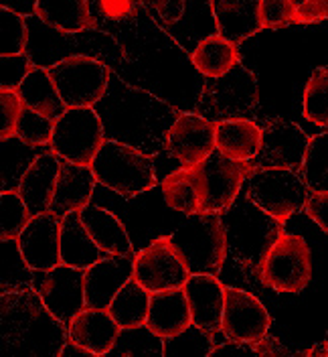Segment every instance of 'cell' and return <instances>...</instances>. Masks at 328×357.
Here are the masks:
<instances>
[{"label":"cell","mask_w":328,"mask_h":357,"mask_svg":"<svg viewBox=\"0 0 328 357\" xmlns=\"http://www.w3.org/2000/svg\"><path fill=\"white\" fill-rule=\"evenodd\" d=\"M53 132H55V120L47 118L29 106H22L21 118L17 124V136L22 142L33 146H45L51 144Z\"/></svg>","instance_id":"obj_39"},{"label":"cell","mask_w":328,"mask_h":357,"mask_svg":"<svg viewBox=\"0 0 328 357\" xmlns=\"http://www.w3.org/2000/svg\"><path fill=\"white\" fill-rule=\"evenodd\" d=\"M306 357H328V347L327 343L322 341L320 345H316V347H312V349H308Z\"/></svg>","instance_id":"obj_51"},{"label":"cell","mask_w":328,"mask_h":357,"mask_svg":"<svg viewBox=\"0 0 328 357\" xmlns=\"http://www.w3.org/2000/svg\"><path fill=\"white\" fill-rule=\"evenodd\" d=\"M171 242L191 274H215L227 256V236L221 213H191L178 225Z\"/></svg>","instance_id":"obj_3"},{"label":"cell","mask_w":328,"mask_h":357,"mask_svg":"<svg viewBox=\"0 0 328 357\" xmlns=\"http://www.w3.org/2000/svg\"><path fill=\"white\" fill-rule=\"evenodd\" d=\"M292 2H294V4H296V6H298V8H300V6H302V4H304V2H306V0H292Z\"/></svg>","instance_id":"obj_52"},{"label":"cell","mask_w":328,"mask_h":357,"mask_svg":"<svg viewBox=\"0 0 328 357\" xmlns=\"http://www.w3.org/2000/svg\"><path fill=\"white\" fill-rule=\"evenodd\" d=\"M191 59L203 75L219 77L240 63V53L237 45L221 35H213L198 43L197 49L191 53Z\"/></svg>","instance_id":"obj_30"},{"label":"cell","mask_w":328,"mask_h":357,"mask_svg":"<svg viewBox=\"0 0 328 357\" xmlns=\"http://www.w3.org/2000/svg\"><path fill=\"white\" fill-rule=\"evenodd\" d=\"M104 142V122L93 112V106L67 108L55 122L51 151L69 162L91 167Z\"/></svg>","instance_id":"obj_9"},{"label":"cell","mask_w":328,"mask_h":357,"mask_svg":"<svg viewBox=\"0 0 328 357\" xmlns=\"http://www.w3.org/2000/svg\"><path fill=\"white\" fill-rule=\"evenodd\" d=\"M272 319L262 303L247 290L225 287V307L221 331L227 339L258 343L270 331Z\"/></svg>","instance_id":"obj_15"},{"label":"cell","mask_w":328,"mask_h":357,"mask_svg":"<svg viewBox=\"0 0 328 357\" xmlns=\"http://www.w3.org/2000/svg\"><path fill=\"white\" fill-rule=\"evenodd\" d=\"M33 272L37 270H33L24 260L19 240H2V276H0L2 292L37 289L39 282L33 278Z\"/></svg>","instance_id":"obj_33"},{"label":"cell","mask_w":328,"mask_h":357,"mask_svg":"<svg viewBox=\"0 0 328 357\" xmlns=\"http://www.w3.org/2000/svg\"><path fill=\"white\" fill-rule=\"evenodd\" d=\"M195 171L201 187L198 213H221L240 197L243 183L256 173V167L251 160H231L215 151L195 165Z\"/></svg>","instance_id":"obj_8"},{"label":"cell","mask_w":328,"mask_h":357,"mask_svg":"<svg viewBox=\"0 0 328 357\" xmlns=\"http://www.w3.org/2000/svg\"><path fill=\"white\" fill-rule=\"evenodd\" d=\"M148 309H150V292L132 276L114 296L108 311L118 321V325L124 329V327L146 325Z\"/></svg>","instance_id":"obj_29"},{"label":"cell","mask_w":328,"mask_h":357,"mask_svg":"<svg viewBox=\"0 0 328 357\" xmlns=\"http://www.w3.org/2000/svg\"><path fill=\"white\" fill-rule=\"evenodd\" d=\"M49 73L67 108L97 104L109 82V67L89 55H69L49 67Z\"/></svg>","instance_id":"obj_10"},{"label":"cell","mask_w":328,"mask_h":357,"mask_svg":"<svg viewBox=\"0 0 328 357\" xmlns=\"http://www.w3.org/2000/svg\"><path fill=\"white\" fill-rule=\"evenodd\" d=\"M24 106L43 114L51 120H59L67 112V104L59 96L57 86L47 67H35L19 88Z\"/></svg>","instance_id":"obj_28"},{"label":"cell","mask_w":328,"mask_h":357,"mask_svg":"<svg viewBox=\"0 0 328 357\" xmlns=\"http://www.w3.org/2000/svg\"><path fill=\"white\" fill-rule=\"evenodd\" d=\"M162 195L169 207L182 211L185 215L198 213L201 207V187L195 167H182L162 181Z\"/></svg>","instance_id":"obj_31"},{"label":"cell","mask_w":328,"mask_h":357,"mask_svg":"<svg viewBox=\"0 0 328 357\" xmlns=\"http://www.w3.org/2000/svg\"><path fill=\"white\" fill-rule=\"evenodd\" d=\"M61 171V156L39 155L19 181V193L33 215L49 211Z\"/></svg>","instance_id":"obj_21"},{"label":"cell","mask_w":328,"mask_h":357,"mask_svg":"<svg viewBox=\"0 0 328 357\" xmlns=\"http://www.w3.org/2000/svg\"><path fill=\"white\" fill-rule=\"evenodd\" d=\"M262 132L249 118L217 122V151L231 160H251L260 153Z\"/></svg>","instance_id":"obj_26"},{"label":"cell","mask_w":328,"mask_h":357,"mask_svg":"<svg viewBox=\"0 0 328 357\" xmlns=\"http://www.w3.org/2000/svg\"><path fill=\"white\" fill-rule=\"evenodd\" d=\"M144 4L160 17L164 24H175L187 10V0H144Z\"/></svg>","instance_id":"obj_43"},{"label":"cell","mask_w":328,"mask_h":357,"mask_svg":"<svg viewBox=\"0 0 328 357\" xmlns=\"http://www.w3.org/2000/svg\"><path fill=\"white\" fill-rule=\"evenodd\" d=\"M308 136L298 124L288 120H274L262 132V146L251 165L260 169H290L300 171L306 156Z\"/></svg>","instance_id":"obj_12"},{"label":"cell","mask_w":328,"mask_h":357,"mask_svg":"<svg viewBox=\"0 0 328 357\" xmlns=\"http://www.w3.org/2000/svg\"><path fill=\"white\" fill-rule=\"evenodd\" d=\"M0 4H2V8H8L24 19H29V17H37L39 0H0Z\"/></svg>","instance_id":"obj_49"},{"label":"cell","mask_w":328,"mask_h":357,"mask_svg":"<svg viewBox=\"0 0 328 357\" xmlns=\"http://www.w3.org/2000/svg\"><path fill=\"white\" fill-rule=\"evenodd\" d=\"M256 278L263 287L278 292H302L312 278V252L306 240L282 229L258 268Z\"/></svg>","instance_id":"obj_6"},{"label":"cell","mask_w":328,"mask_h":357,"mask_svg":"<svg viewBox=\"0 0 328 357\" xmlns=\"http://www.w3.org/2000/svg\"><path fill=\"white\" fill-rule=\"evenodd\" d=\"M233 356H258L256 347L251 343H243V341H235L229 339L221 345H215L209 357H233Z\"/></svg>","instance_id":"obj_48"},{"label":"cell","mask_w":328,"mask_h":357,"mask_svg":"<svg viewBox=\"0 0 328 357\" xmlns=\"http://www.w3.org/2000/svg\"><path fill=\"white\" fill-rule=\"evenodd\" d=\"M146 325L164 339L182 333L189 325H193V314L185 290L169 289L150 292Z\"/></svg>","instance_id":"obj_22"},{"label":"cell","mask_w":328,"mask_h":357,"mask_svg":"<svg viewBox=\"0 0 328 357\" xmlns=\"http://www.w3.org/2000/svg\"><path fill=\"white\" fill-rule=\"evenodd\" d=\"M37 17L47 26H53L65 35H77L86 29H95L88 0H39Z\"/></svg>","instance_id":"obj_27"},{"label":"cell","mask_w":328,"mask_h":357,"mask_svg":"<svg viewBox=\"0 0 328 357\" xmlns=\"http://www.w3.org/2000/svg\"><path fill=\"white\" fill-rule=\"evenodd\" d=\"M22 102L19 89H0V138L8 140L17 136V124L21 118Z\"/></svg>","instance_id":"obj_41"},{"label":"cell","mask_w":328,"mask_h":357,"mask_svg":"<svg viewBox=\"0 0 328 357\" xmlns=\"http://www.w3.org/2000/svg\"><path fill=\"white\" fill-rule=\"evenodd\" d=\"M221 222L227 236V250L243 270L256 276L263 258L282 234V222L272 218L247 195L237 197L225 211Z\"/></svg>","instance_id":"obj_2"},{"label":"cell","mask_w":328,"mask_h":357,"mask_svg":"<svg viewBox=\"0 0 328 357\" xmlns=\"http://www.w3.org/2000/svg\"><path fill=\"white\" fill-rule=\"evenodd\" d=\"M328 19V0H306L300 8L294 22H318Z\"/></svg>","instance_id":"obj_45"},{"label":"cell","mask_w":328,"mask_h":357,"mask_svg":"<svg viewBox=\"0 0 328 357\" xmlns=\"http://www.w3.org/2000/svg\"><path fill=\"white\" fill-rule=\"evenodd\" d=\"M136 256L108 254L86 270V303L89 309H109L114 296L134 276Z\"/></svg>","instance_id":"obj_17"},{"label":"cell","mask_w":328,"mask_h":357,"mask_svg":"<svg viewBox=\"0 0 328 357\" xmlns=\"http://www.w3.org/2000/svg\"><path fill=\"white\" fill-rule=\"evenodd\" d=\"M296 15H298V6L292 0H262L260 4L263 29H280L286 24H292Z\"/></svg>","instance_id":"obj_42"},{"label":"cell","mask_w":328,"mask_h":357,"mask_svg":"<svg viewBox=\"0 0 328 357\" xmlns=\"http://www.w3.org/2000/svg\"><path fill=\"white\" fill-rule=\"evenodd\" d=\"M31 218L33 213L29 211L19 189H6L0 193V240H17Z\"/></svg>","instance_id":"obj_35"},{"label":"cell","mask_w":328,"mask_h":357,"mask_svg":"<svg viewBox=\"0 0 328 357\" xmlns=\"http://www.w3.org/2000/svg\"><path fill=\"white\" fill-rule=\"evenodd\" d=\"M69 339L61 323L45 307L37 289L2 292L0 354L2 357H59Z\"/></svg>","instance_id":"obj_1"},{"label":"cell","mask_w":328,"mask_h":357,"mask_svg":"<svg viewBox=\"0 0 328 357\" xmlns=\"http://www.w3.org/2000/svg\"><path fill=\"white\" fill-rule=\"evenodd\" d=\"M79 215H81L84 225L88 227L89 236L93 238V242L104 252L116 254V256H134L128 231H126L124 223L120 222L111 211L89 203L88 207H84L79 211Z\"/></svg>","instance_id":"obj_25"},{"label":"cell","mask_w":328,"mask_h":357,"mask_svg":"<svg viewBox=\"0 0 328 357\" xmlns=\"http://www.w3.org/2000/svg\"><path fill=\"white\" fill-rule=\"evenodd\" d=\"M258 106L260 88L256 75L241 63L219 77H209L198 96V114L213 122L249 118Z\"/></svg>","instance_id":"obj_4"},{"label":"cell","mask_w":328,"mask_h":357,"mask_svg":"<svg viewBox=\"0 0 328 357\" xmlns=\"http://www.w3.org/2000/svg\"><path fill=\"white\" fill-rule=\"evenodd\" d=\"M219 35L240 45L263 29L260 17L262 0H211Z\"/></svg>","instance_id":"obj_23"},{"label":"cell","mask_w":328,"mask_h":357,"mask_svg":"<svg viewBox=\"0 0 328 357\" xmlns=\"http://www.w3.org/2000/svg\"><path fill=\"white\" fill-rule=\"evenodd\" d=\"M120 329L122 327L118 325V321L111 317L108 309H89V307H86L79 314H75L73 321L67 325L69 339L89 349L93 356H108L118 339Z\"/></svg>","instance_id":"obj_20"},{"label":"cell","mask_w":328,"mask_h":357,"mask_svg":"<svg viewBox=\"0 0 328 357\" xmlns=\"http://www.w3.org/2000/svg\"><path fill=\"white\" fill-rule=\"evenodd\" d=\"M17 240L33 270L49 272L61 264V218L53 211L33 215Z\"/></svg>","instance_id":"obj_16"},{"label":"cell","mask_w":328,"mask_h":357,"mask_svg":"<svg viewBox=\"0 0 328 357\" xmlns=\"http://www.w3.org/2000/svg\"><path fill=\"white\" fill-rule=\"evenodd\" d=\"M304 118L318 124H328V67L314 69L304 91Z\"/></svg>","instance_id":"obj_37"},{"label":"cell","mask_w":328,"mask_h":357,"mask_svg":"<svg viewBox=\"0 0 328 357\" xmlns=\"http://www.w3.org/2000/svg\"><path fill=\"white\" fill-rule=\"evenodd\" d=\"M95 183L97 178L93 175L91 167L75 165L61 158V171L49 211H53L57 218H65L67 213L81 211L91 201Z\"/></svg>","instance_id":"obj_19"},{"label":"cell","mask_w":328,"mask_h":357,"mask_svg":"<svg viewBox=\"0 0 328 357\" xmlns=\"http://www.w3.org/2000/svg\"><path fill=\"white\" fill-rule=\"evenodd\" d=\"M213 333L203 331L195 323L189 325L182 333L164 339V356L166 357H209L217 341Z\"/></svg>","instance_id":"obj_36"},{"label":"cell","mask_w":328,"mask_h":357,"mask_svg":"<svg viewBox=\"0 0 328 357\" xmlns=\"http://www.w3.org/2000/svg\"><path fill=\"white\" fill-rule=\"evenodd\" d=\"M185 294L191 307L193 323L207 333L221 331L225 287L215 274H191L185 282Z\"/></svg>","instance_id":"obj_18"},{"label":"cell","mask_w":328,"mask_h":357,"mask_svg":"<svg viewBox=\"0 0 328 357\" xmlns=\"http://www.w3.org/2000/svg\"><path fill=\"white\" fill-rule=\"evenodd\" d=\"M191 272L171 238H156L134 258V278L148 290L182 289Z\"/></svg>","instance_id":"obj_11"},{"label":"cell","mask_w":328,"mask_h":357,"mask_svg":"<svg viewBox=\"0 0 328 357\" xmlns=\"http://www.w3.org/2000/svg\"><path fill=\"white\" fill-rule=\"evenodd\" d=\"M300 175L306 181L310 193L328 191V132L310 138Z\"/></svg>","instance_id":"obj_34"},{"label":"cell","mask_w":328,"mask_h":357,"mask_svg":"<svg viewBox=\"0 0 328 357\" xmlns=\"http://www.w3.org/2000/svg\"><path fill=\"white\" fill-rule=\"evenodd\" d=\"M39 294L45 307L61 323L69 325L75 314L88 307L86 303V270L59 264L49 272H43L39 282Z\"/></svg>","instance_id":"obj_14"},{"label":"cell","mask_w":328,"mask_h":357,"mask_svg":"<svg viewBox=\"0 0 328 357\" xmlns=\"http://www.w3.org/2000/svg\"><path fill=\"white\" fill-rule=\"evenodd\" d=\"M304 209H306L310 220H314L325 231H328V191L310 193Z\"/></svg>","instance_id":"obj_44"},{"label":"cell","mask_w":328,"mask_h":357,"mask_svg":"<svg viewBox=\"0 0 328 357\" xmlns=\"http://www.w3.org/2000/svg\"><path fill=\"white\" fill-rule=\"evenodd\" d=\"M100 8L102 13L111 19V21H124L130 19L136 13V4L134 0H100Z\"/></svg>","instance_id":"obj_46"},{"label":"cell","mask_w":328,"mask_h":357,"mask_svg":"<svg viewBox=\"0 0 328 357\" xmlns=\"http://www.w3.org/2000/svg\"><path fill=\"white\" fill-rule=\"evenodd\" d=\"M166 151L182 162L195 167L217 151V122L198 112L180 114L166 134Z\"/></svg>","instance_id":"obj_13"},{"label":"cell","mask_w":328,"mask_h":357,"mask_svg":"<svg viewBox=\"0 0 328 357\" xmlns=\"http://www.w3.org/2000/svg\"><path fill=\"white\" fill-rule=\"evenodd\" d=\"M59 357H95V356H93L89 349L81 347L79 343H75V341L67 339V343L63 345V349H61V356Z\"/></svg>","instance_id":"obj_50"},{"label":"cell","mask_w":328,"mask_h":357,"mask_svg":"<svg viewBox=\"0 0 328 357\" xmlns=\"http://www.w3.org/2000/svg\"><path fill=\"white\" fill-rule=\"evenodd\" d=\"M91 169L97 183L124 197L140 195L156 185L153 158L118 140L104 142Z\"/></svg>","instance_id":"obj_5"},{"label":"cell","mask_w":328,"mask_h":357,"mask_svg":"<svg viewBox=\"0 0 328 357\" xmlns=\"http://www.w3.org/2000/svg\"><path fill=\"white\" fill-rule=\"evenodd\" d=\"M29 45V22L24 17L0 8V55L24 53Z\"/></svg>","instance_id":"obj_38"},{"label":"cell","mask_w":328,"mask_h":357,"mask_svg":"<svg viewBox=\"0 0 328 357\" xmlns=\"http://www.w3.org/2000/svg\"><path fill=\"white\" fill-rule=\"evenodd\" d=\"M253 347H256V354L263 357H270V356L306 357V351H292V349L284 347L276 337H267V335H265L263 339H260L258 343H253Z\"/></svg>","instance_id":"obj_47"},{"label":"cell","mask_w":328,"mask_h":357,"mask_svg":"<svg viewBox=\"0 0 328 357\" xmlns=\"http://www.w3.org/2000/svg\"><path fill=\"white\" fill-rule=\"evenodd\" d=\"M245 195L272 218L284 223L296 211L306 207L310 189L300 171L260 169L249 177Z\"/></svg>","instance_id":"obj_7"},{"label":"cell","mask_w":328,"mask_h":357,"mask_svg":"<svg viewBox=\"0 0 328 357\" xmlns=\"http://www.w3.org/2000/svg\"><path fill=\"white\" fill-rule=\"evenodd\" d=\"M108 356L114 357H138V356H164V337L154 333L148 325L124 327L120 329L114 347Z\"/></svg>","instance_id":"obj_32"},{"label":"cell","mask_w":328,"mask_h":357,"mask_svg":"<svg viewBox=\"0 0 328 357\" xmlns=\"http://www.w3.org/2000/svg\"><path fill=\"white\" fill-rule=\"evenodd\" d=\"M33 69L35 66L26 53L0 55V89H19Z\"/></svg>","instance_id":"obj_40"},{"label":"cell","mask_w":328,"mask_h":357,"mask_svg":"<svg viewBox=\"0 0 328 357\" xmlns=\"http://www.w3.org/2000/svg\"><path fill=\"white\" fill-rule=\"evenodd\" d=\"M106 256L108 252H104L89 236L88 227L81 222L79 211L67 213L65 218H61V262L63 264L88 270Z\"/></svg>","instance_id":"obj_24"},{"label":"cell","mask_w":328,"mask_h":357,"mask_svg":"<svg viewBox=\"0 0 328 357\" xmlns=\"http://www.w3.org/2000/svg\"><path fill=\"white\" fill-rule=\"evenodd\" d=\"M325 343H327V347H328V337H327V341H325Z\"/></svg>","instance_id":"obj_53"}]
</instances>
